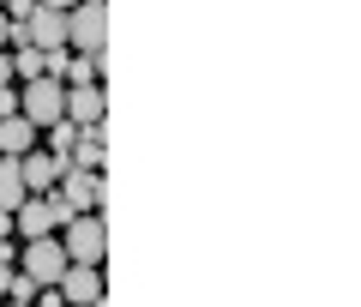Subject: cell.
Here are the masks:
<instances>
[{"label": "cell", "instance_id": "cell-8", "mask_svg": "<svg viewBox=\"0 0 361 307\" xmlns=\"http://www.w3.org/2000/svg\"><path fill=\"white\" fill-rule=\"evenodd\" d=\"M103 115H109V90L103 85H73L66 90V121L73 127H103Z\"/></svg>", "mask_w": 361, "mask_h": 307}, {"label": "cell", "instance_id": "cell-7", "mask_svg": "<svg viewBox=\"0 0 361 307\" xmlns=\"http://www.w3.org/2000/svg\"><path fill=\"white\" fill-rule=\"evenodd\" d=\"M54 289H61L66 307H97L103 301V265H66Z\"/></svg>", "mask_w": 361, "mask_h": 307}, {"label": "cell", "instance_id": "cell-19", "mask_svg": "<svg viewBox=\"0 0 361 307\" xmlns=\"http://www.w3.org/2000/svg\"><path fill=\"white\" fill-rule=\"evenodd\" d=\"M6 235H13V211H0V241H6Z\"/></svg>", "mask_w": 361, "mask_h": 307}, {"label": "cell", "instance_id": "cell-10", "mask_svg": "<svg viewBox=\"0 0 361 307\" xmlns=\"http://www.w3.org/2000/svg\"><path fill=\"white\" fill-rule=\"evenodd\" d=\"M73 169H90V175H103V163H109V139H103V127H85L78 133V145H73V157H66Z\"/></svg>", "mask_w": 361, "mask_h": 307}, {"label": "cell", "instance_id": "cell-1", "mask_svg": "<svg viewBox=\"0 0 361 307\" xmlns=\"http://www.w3.org/2000/svg\"><path fill=\"white\" fill-rule=\"evenodd\" d=\"M61 247H66L73 265H103V259H109V223H103V211H78V217H66L61 223Z\"/></svg>", "mask_w": 361, "mask_h": 307}, {"label": "cell", "instance_id": "cell-21", "mask_svg": "<svg viewBox=\"0 0 361 307\" xmlns=\"http://www.w3.org/2000/svg\"><path fill=\"white\" fill-rule=\"evenodd\" d=\"M0 6H6V0H0Z\"/></svg>", "mask_w": 361, "mask_h": 307}, {"label": "cell", "instance_id": "cell-3", "mask_svg": "<svg viewBox=\"0 0 361 307\" xmlns=\"http://www.w3.org/2000/svg\"><path fill=\"white\" fill-rule=\"evenodd\" d=\"M18 115L30 121V127H54V121H66V85L61 78H30L25 90H18Z\"/></svg>", "mask_w": 361, "mask_h": 307}, {"label": "cell", "instance_id": "cell-4", "mask_svg": "<svg viewBox=\"0 0 361 307\" xmlns=\"http://www.w3.org/2000/svg\"><path fill=\"white\" fill-rule=\"evenodd\" d=\"M66 265H73V259H66L61 235H37V241H25V253H18V271H25L37 289H54Z\"/></svg>", "mask_w": 361, "mask_h": 307}, {"label": "cell", "instance_id": "cell-18", "mask_svg": "<svg viewBox=\"0 0 361 307\" xmlns=\"http://www.w3.org/2000/svg\"><path fill=\"white\" fill-rule=\"evenodd\" d=\"M6 42H13V18L0 13V49H6Z\"/></svg>", "mask_w": 361, "mask_h": 307}, {"label": "cell", "instance_id": "cell-9", "mask_svg": "<svg viewBox=\"0 0 361 307\" xmlns=\"http://www.w3.org/2000/svg\"><path fill=\"white\" fill-rule=\"evenodd\" d=\"M61 157L54 151H25L18 157V175H25V193H54V181H61Z\"/></svg>", "mask_w": 361, "mask_h": 307}, {"label": "cell", "instance_id": "cell-16", "mask_svg": "<svg viewBox=\"0 0 361 307\" xmlns=\"http://www.w3.org/2000/svg\"><path fill=\"white\" fill-rule=\"evenodd\" d=\"M13 277H18V271H13V259H6V265H0V295L13 289Z\"/></svg>", "mask_w": 361, "mask_h": 307}, {"label": "cell", "instance_id": "cell-11", "mask_svg": "<svg viewBox=\"0 0 361 307\" xmlns=\"http://www.w3.org/2000/svg\"><path fill=\"white\" fill-rule=\"evenodd\" d=\"M37 151V127L25 115H0V157H25Z\"/></svg>", "mask_w": 361, "mask_h": 307}, {"label": "cell", "instance_id": "cell-5", "mask_svg": "<svg viewBox=\"0 0 361 307\" xmlns=\"http://www.w3.org/2000/svg\"><path fill=\"white\" fill-rule=\"evenodd\" d=\"M66 217H73V211L61 205V193H30V199L13 211V229L25 235V241H37V235H61Z\"/></svg>", "mask_w": 361, "mask_h": 307}, {"label": "cell", "instance_id": "cell-2", "mask_svg": "<svg viewBox=\"0 0 361 307\" xmlns=\"http://www.w3.org/2000/svg\"><path fill=\"white\" fill-rule=\"evenodd\" d=\"M66 49L73 54H103L109 49V0H78L66 13Z\"/></svg>", "mask_w": 361, "mask_h": 307}, {"label": "cell", "instance_id": "cell-20", "mask_svg": "<svg viewBox=\"0 0 361 307\" xmlns=\"http://www.w3.org/2000/svg\"><path fill=\"white\" fill-rule=\"evenodd\" d=\"M6 307H37V301H6Z\"/></svg>", "mask_w": 361, "mask_h": 307}, {"label": "cell", "instance_id": "cell-12", "mask_svg": "<svg viewBox=\"0 0 361 307\" xmlns=\"http://www.w3.org/2000/svg\"><path fill=\"white\" fill-rule=\"evenodd\" d=\"M61 78H66V90L73 85H103V54H73L61 66Z\"/></svg>", "mask_w": 361, "mask_h": 307}, {"label": "cell", "instance_id": "cell-6", "mask_svg": "<svg viewBox=\"0 0 361 307\" xmlns=\"http://www.w3.org/2000/svg\"><path fill=\"white\" fill-rule=\"evenodd\" d=\"M54 193H61V205L73 211V217H78V211H97V205L109 199L103 175H90V169H73V163L61 169V181H54Z\"/></svg>", "mask_w": 361, "mask_h": 307}, {"label": "cell", "instance_id": "cell-15", "mask_svg": "<svg viewBox=\"0 0 361 307\" xmlns=\"http://www.w3.org/2000/svg\"><path fill=\"white\" fill-rule=\"evenodd\" d=\"M0 85H13V54L0 49Z\"/></svg>", "mask_w": 361, "mask_h": 307}, {"label": "cell", "instance_id": "cell-13", "mask_svg": "<svg viewBox=\"0 0 361 307\" xmlns=\"http://www.w3.org/2000/svg\"><path fill=\"white\" fill-rule=\"evenodd\" d=\"M42 133H49V151H54V157L66 163V157H73V145H78V133H85V127H73V121H54V127H42Z\"/></svg>", "mask_w": 361, "mask_h": 307}, {"label": "cell", "instance_id": "cell-17", "mask_svg": "<svg viewBox=\"0 0 361 307\" xmlns=\"http://www.w3.org/2000/svg\"><path fill=\"white\" fill-rule=\"evenodd\" d=\"M37 6H49V13H73L78 0H37Z\"/></svg>", "mask_w": 361, "mask_h": 307}, {"label": "cell", "instance_id": "cell-14", "mask_svg": "<svg viewBox=\"0 0 361 307\" xmlns=\"http://www.w3.org/2000/svg\"><path fill=\"white\" fill-rule=\"evenodd\" d=\"M0 115H18V90L13 85H0Z\"/></svg>", "mask_w": 361, "mask_h": 307}]
</instances>
